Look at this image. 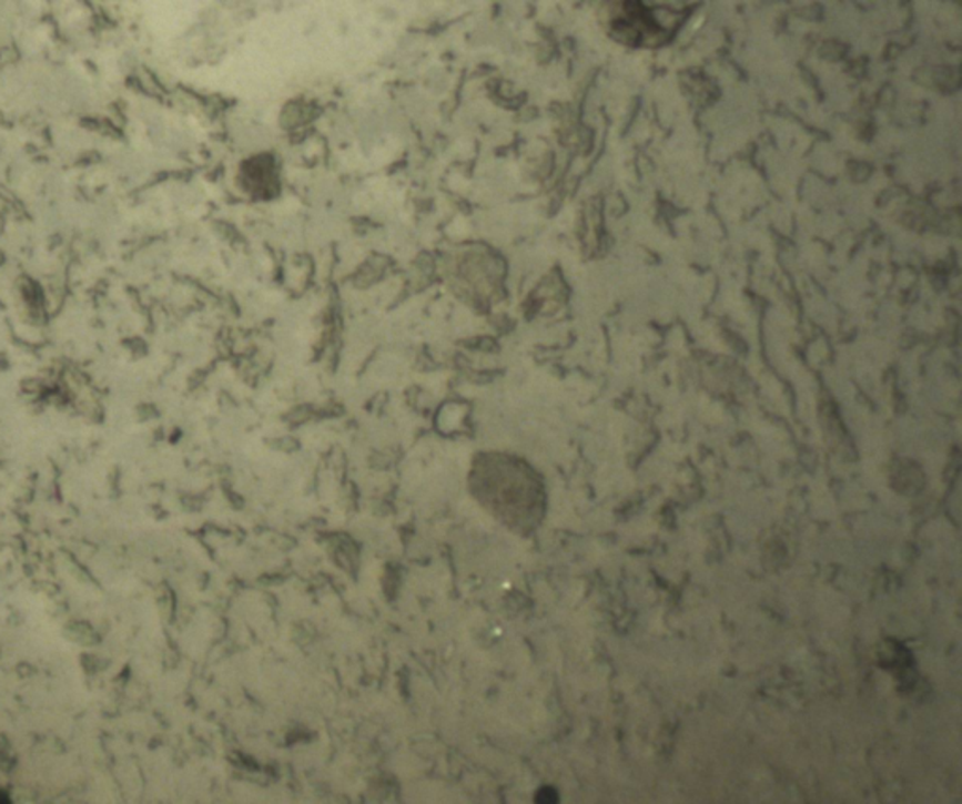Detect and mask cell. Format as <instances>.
<instances>
[{"instance_id":"1","label":"cell","mask_w":962,"mask_h":804,"mask_svg":"<svg viewBox=\"0 0 962 804\" xmlns=\"http://www.w3.org/2000/svg\"><path fill=\"white\" fill-rule=\"evenodd\" d=\"M0 804H12V798L4 790H0Z\"/></svg>"}]
</instances>
